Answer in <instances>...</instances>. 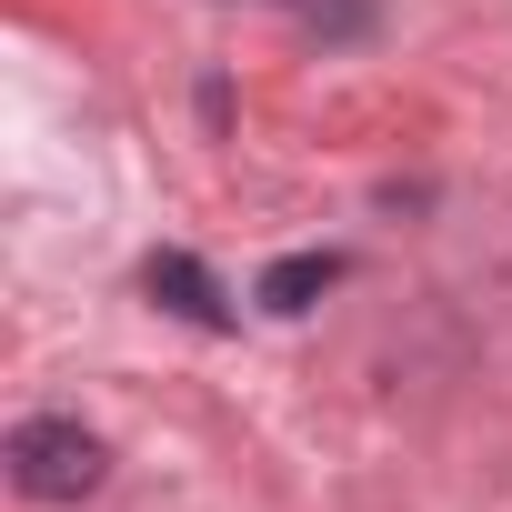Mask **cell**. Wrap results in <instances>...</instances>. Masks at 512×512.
Wrapping results in <instances>:
<instances>
[{"label":"cell","mask_w":512,"mask_h":512,"mask_svg":"<svg viewBox=\"0 0 512 512\" xmlns=\"http://www.w3.org/2000/svg\"><path fill=\"white\" fill-rule=\"evenodd\" d=\"M332 282H342L332 251H292V262H272V272H262V312H312Z\"/></svg>","instance_id":"3"},{"label":"cell","mask_w":512,"mask_h":512,"mask_svg":"<svg viewBox=\"0 0 512 512\" xmlns=\"http://www.w3.org/2000/svg\"><path fill=\"white\" fill-rule=\"evenodd\" d=\"M101 472H111V452L81 422H21L11 432V482L31 502H81V492H101Z\"/></svg>","instance_id":"1"},{"label":"cell","mask_w":512,"mask_h":512,"mask_svg":"<svg viewBox=\"0 0 512 512\" xmlns=\"http://www.w3.org/2000/svg\"><path fill=\"white\" fill-rule=\"evenodd\" d=\"M141 282H151V302H171V312H181V322H201V332H211V322H231V312H221V292H211V272L191 262V251H151V272H141Z\"/></svg>","instance_id":"2"}]
</instances>
